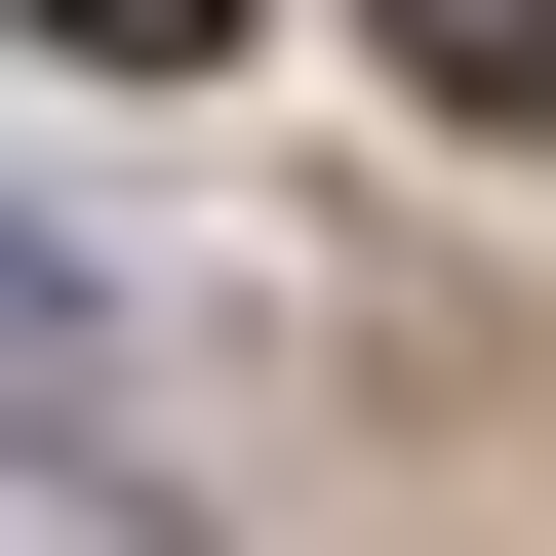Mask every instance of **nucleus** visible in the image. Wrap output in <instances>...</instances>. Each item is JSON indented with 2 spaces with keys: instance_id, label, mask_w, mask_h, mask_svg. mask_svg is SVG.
I'll return each instance as SVG.
<instances>
[{
  "instance_id": "nucleus-1",
  "label": "nucleus",
  "mask_w": 556,
  "mask_h": 556,
  "mask_svg": "<svg viewBox=\"0 0 556 556\" xmlns=\"http://www.w3.org/2000/svg\"><path fill=\"white\" fill-rule=\"evenodd\" d=\"M358 40H397L438 119H556V0H358Z\"/></svg>"
},
{
  "instance_id": "nucleus-2",
  "label": "nucleus",
  "mask_w": 556,
  "mask_h": 556,
  "mask_svg": "<svg viewBox=\"0 0 556 556\" xmlns=\"http://www.w3.org/2000/svg\"><path fill=\"white\" fill-rule=\"evenodd\" d=\"M40 40H80V80H199V40H239V0H40Z\"/></svg>"
}]
</instances>
